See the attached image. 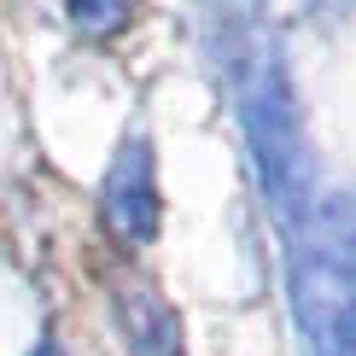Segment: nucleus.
I'll use <instances>...</instances> for the list:
<instances>
[{"label": "nucleus", "mask_w": 356, "mask_h": 356, "mask_svg": "<svg viewBox=\"0 0 356 356\" xmlns=\"http://www.w3.org/2000/svg\"><path fill=\"white\" fill-rule=\"evenodd\" d=\"M70 18H76L88 35H111V29L129 24V12H135V0H65Z\"/></svg>", "instance_id": "39448f33"}, {"label": "nucleus", "mask_w": 356, "mask_h": 356, "mask_svg": "<svg viewBox=\"0 0 356 356\" xmlns=\"http://www.w3.org/2000/svg\"><path fill=\"white\" fill-rule=\"evenodd\" d=\"M117 316H123V333L135 345V356H181V327H175L170 304L152 286H140V280L117 286Z\"/></svg>", "instance_id": "20e7f679"}, {"label": "nucleus", "mask_w": 356, "mask_h": 356, "mask_svg": "<svg viewBox=\"0 0 356 356\" xmlns=\"http://www.w3.org/2000/svg\"><path fill=\"white\" fill-rule=\"evenodd\" d=\"M35 356H58V350H53V345H41V350H35Z\"/></svg>", "instance_id": "423d86ee"}, {"label": "nucleus", "mask_w": 356, "mask_h": 356, "mask_svg": "<svg viewBox=\"0 0 356 356\" xmlns=\"http://www.w3.org/2000/svg\"><path fill=\"white\" fill-rule=\"evenodd\" d=\"M99 211H106V228L129 251L152 245V234H158V175H152V146L140 135L117 146L106 187H99Z\"/></svg>", "instance_id": "7ed1b4c3"}, {"label": "nucleus", "mask_w": 356, "mask_h": 356, "mask_svg": "<svg viewBox=\"0 0 356 356\" xmlns=\"http://www.w3.org/2000/svg\"><path fill=\"white\" fill-rule=\"evenodd\" d=\"M292 316L309 356H356V204H333L292 257Z\"/></svg>", "instance_id": "f03ea898"}, {"label": "nucleus", "mask_w": 356, "mask_h": 356, "mask_svg": "<svg viewBox=\"0 0 356 356\" xmlns=\"http://www.w3.org/2000/svg\"><path fill=\"white\" fill-rule=\"evenodd\" d=\"M234 94H240V123H245V146H251V164H257V181L269 193L275 216L286 228H298L304 211H309V152H304V117H298V99H292L280 53L257 41L240 58Z\"/></svg>", "instance_id": "f257e3e1"}]
</instances>
